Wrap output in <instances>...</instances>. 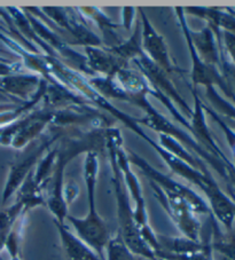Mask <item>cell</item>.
Instances as JSON below:
<instances>
[{
  "mask_svg": "<svg viewBox=\"0 0 235 260\" xmlns=\"http://www.w3.org/2000/svg\"><path fill=\"white\" fill-rule=\"evenodd\" d=\"M105 148V129L101 131L77 132L74 136H63L57 142V156L52 176L45 186L47 209L54 217V221L65 223L68 216V205L63 196L65 172L67 165L80 154L90 151L99 152Z\"/></svg>",
  "mask_w": 235,
  "mask_h": 260,
  "instance_id": "cell-1",
  "label": "cell"
},
{
  "mask_svg": "<svg viewBox=\"0 0 235 260\" xmlns=\"http://www.w3.org/2000/svg\"><path fill=\"white\" fill-rule=\"evenodd\" d=\"M105 147L107 151L115 157L116 163L121 170L122 177H123L126 189H128L131 199L134 202L133 214L140 235H141L143 241L146 242L147 245L155 253L159 250V243H157L156 237L157 234L154 233L151 225H149L146 202H144V197L142 194V188L141 185H140L139 179L132 171V169H131L128 152L124 149L123 137H122L119 128L110 126L105 129Z\"/></svg>",
  "mask_w": 235,
  "mask_h": 260,
  "instance_id": "cell-2",
  "label": "cell"
},
{
  "mask_svg": "<svg viewBox=\"0 0 235 260\" xmlns=\"http://www.w3.org/2000/svg\"><path fill=\"white\" fill-rule=\"evenodd\" d=\"M112 173V187H114L116 204H117V221H119V233L122 240L128 246L133 255L144 258L147 260H159L154 251L149 248L146 242L140 235L137 222H135L133 208L130 204L129 192L122 177L121 170L116 163L114 156L108 152Z\"/></svg>",
  "mask_w": 235,
  "mask_h": 260,
  "instance_id": "cell-3",
  "label": "cell"
},
{
  "mask_svg": "<svg viewBox=\"0 0 235 260\" xmlns=\"http://www.w3.org/2000/svg\"><path fill=\"white\" fill-rule=\"evenodd\" d=\"M67 132L66 128L53 127L52 133L43 139L33 150H30L24 157L16 159L15 162L11 163L10 171L6 179V183L4 186L3 195H2V204L6 205L8 201L12 199V196L16 194L22 183L25 180V178L29 176V173L33 171L36 165L43 157L49 148L60 140Z\"/></svg>",
  "mask_w": 235,
  "mask_h": 260,
  "instance_id": "cell-4",
  "label": "cell"
},
{
  "mask_svg": "<svg viewBox=\"0 0 235 260\" xmlns=\"http://www.w3.org/2000/svg\"><path fill=\"white\" fill-rule=\"evenodd\" d=\"M149 185L156 200L159 201V203L165 210L178 230L182 232L183 236L193 241H201V222L196 218V214L188 202L182 196L161 189L154 182L149 181Z\"/></svg>",
  "mask_w": 235,
  "mask_h": 260,
  "instance_id": "cell-5",
  "label": "cell"
},
{
  "mask_svg": "<svg viewBox=\"0 0 235 260\" xmlns=\"http://www.w3.org/2000/svg\"><path fill=\"white\" fill-rule=\"evenodd\" d=\"M128 157L131 165H135L138 169L141 170V172L148 178V181L154 182L161 189L165 191H170L182 196L183 199L188 202V204L191 205V208L195 212V214H210L211 216L209 205H208L207 202L197 192L191 189L189 187L183 185V183L173 180L172 178L160 172L155 168H153L146 159L142 158L138 154H135L134 151L129 150Z\"/></svg>",
  "mask_w": 235,
  "mask_h": 260,
  "instance_id": "cell-6",
  "label": "cell"
},
{
  "mask_svg": "<svg viewBox=\"0 0 235 260\" xmlns=\"http://www.w3.org/2000/svg\"><path fill=\"white\" fill-rule=\"evenodd\" d=\"M175 13H177V17L180 24V28L183 30L184 37L186 39L187 46H188V51L189 54H191V59H192V71H191V80L193 83V87L194 89H196L197 86H204L207 87H215L218 86L219 88L223 89V92L226 94V96H228L232 99V100L235 102V98L233 95L232 91H230L227 83L224 78L221 71L212 68V67L207 66L205 63H203L202 60L198 57L197 53L194 48L193 44L191 42V38H189L188 35V24H187V20H186V14H185L184 8H175Z\"/></svg>",
  "mask_w": 235,
  "mask_h": 260,
  "instance_id": "cell-7",
  "label": "cell"
},
{
  "mask_svg": "<svg viewBox=\"0 0 235 260\" xmlns=\"http://www.w3.org/2000/svg\"><path fill=\"white\" fill-rule=\"evenodd\" d=\"M132 63L135 64L138 70L141 73L146 79L152 85L153 87H155L157 91H160L164 96L169 99L170 101L173 102L175 107H178L179 109H182L183 115L188 120L192 118L193 109L187 105V102L184 100L183 96L180 95L177 88L174 87L172 82L169 79L168 74L165 71L159 68L155 63L148 59V57L143 54L132 61Z\"/></svg>",
  "mask_w": 235,
  "mask_h": 260,
  "instance_id": "cell-8",
  "label": "cell"
},
{
  "mask_svg": "<svg viewBox=\"0 0 235 260\" xmlns=\"http://www.w3.org/2000/svg\"><path fill=\"white\" fill-rule=\"evenodd\" d=\"M66 220L71 223L76 231V235L80 240L84 241L102 260H106L105 250L111 236L109 228L100 214L94 217L86 214L83 218L68 214Z\"/></svg>",
  "mask_w": 235,
  "mask_h": 260,
  "instance_id": "cell-9",
  "label": "cell"
},
{
  "mask_svg": "<svg viewBox=\"0 0 235 260\" xmlns=\"http://www.w3.org/2000/svg\"><path fill=\"white\" fill-rule=\"evenodd\" d=\"M137 11L140 13V19H141L140 21H141L142 51L144 55L168 75L179 73L171 60L163 36L154 29L142 8H137Z\"/></svg>",
  "mask_w": 235,
  "mask_h": 260,
  "instance_id": "cell-10",
  "label": "cell"
},
{
  "mask_svg": "<svg viewBox=\"0 0 235 260\" xmlns=\"http://www.w3.org/2000/svg\"><path fill=\"white\" fill-rule=\"evenodd\" d=\"M43 78L36 74H15L0 77V93L14 103L22 105L33 99Z\"/></svg>",
  "mask_w": 235,
  "mask_h": 260,
  "instance_id": "cell-11",
  "label": "cell"
},
{
  "mask_svg": "<svg viewBox=\"0 0 235 260\" xmlns=\"http://www.w3.org/2000/svg\"><path fill=\"white\" fill-rule=\"evenodd\" d=\"M188 35L203 63L221 71V61L225 57L224 47L218 45L214 31L208 25L201 31H193L188 28Z\"/></svg>",
  "mask_w": 235,
  "mask_h": 260,
  "instance_id": "cell-12",
  "label": "cell"
},
{
  "mask_svg": "<svg viewBox=\"0 0 235 260\" xmlns=\"http://www.w3.org/2000/svg\"><path fill=\"white\" fill-rule=\"evenodd\" d=\"M87 68L96 76L112 78L121 69L129 64L120 60L107 47H84Z\"/></svg>",
  "mask_w": 235,
  "mask_h": 260,
  "instance_id": "cell-13",
  "label": "cell"
},
{
  "mask_svg": "<svg viewBox=\"0 0 235 260\" xmlns=\"http://www.w3.org/2000/svg\"><path fill=\"white\" fill-rule=\"evenodd\" d=\"M67 260H102L84 241L71 233L65 223L54 221Z\"/></svg>",
  "mask_w": 235,
  "mask_h": 260,
  "instance_id": "cell-14",
  "label": "cell"
},
{
  "mask_svg": "<svg viewBox=\"0 0 235 260\" xmlns=\"http://www.w3.org/2000/svg\"><path fill=\"white\" fill-rule=\"evenodd\" d=\"M76 11L82 14L84 21H91L93 23L98 25V28L101 30L103 36V44L107 45V48L114 47L116 45L122 43V40L117 37L115 34V30L119 28V25L112 23L109 17H108L105 13H103L100 8L97 7H82V8H76Z\"/></svg>",
  "mask_w": 235,
  "mask_h": 260,
  "instance_id": "cell-15",
  "label": "cell"
},
{
  "mask_svg": "<svg viewBox=\"0 0 235 260\" xmlns=\"http://www.w3.org/2000/svg\"><path fill=\"white\" fill-rule=\"evenodd\" d=\"M99 173V156L96 151H90L85 154L84 159V180L87 191V203H89V216H98L96 195H97V183Z\"/></svg>",
  "mask_w": 235,
  "mask_h": 260,
  "instance_id": "cell-16",
  "label": "cell"
},
{
  "mask_svg": "<svg viewBox=\"0 0 235 260\" xmlns=\"http://www.w3.org/2000/svg\"><path fill=\"white\" fill-rule=\"evenodd\" d=\"M157 243H159V250L156 252H166V253H194L200 252L207 248L208 243H203L201 241H193L185 236L174 237L166 235H156ZM155 252V253H156Z\"/></svg>",
  "mask_w": 235,
  "mask_h": 260,
  "instance_id": "cell-17",
  "label": "cell"
},
{
  "mask_svg": "<svg viewBox=\"0 0 235 260\" xmlns=\"http://www.w3.org/2000/svg\"><path fill=\"white\" fill-rule=\"evenodd\" d=\"M108 49H109L112 54L119 57L120 60L125 62L126 64H129L130 62H132L133 60L141 56L143 54L141 21L137 22L134 32L130 36L129 39H126L125 42H122L121 44Z\"/></svg>",
  "mask_w": 235,
  "mask_h": 260,
  "instance_id": "cell-18",
  "label": "cell"
},
{
  "mask_svg": "<svg viewBox=\"0 0 235 260\" xmlns=\"http://www.w3.org/2000/svg\"><path fill=\"white\" fill-rule=\"evenodd\" d=\"M157 143H159L162 148H164L166 151L171 152V154L174 155L175 157L184 160L185 163L191 165L194 169L198 170V171H201L204 174H211L209 172V169H208V165L200 158H197L195 155L191 154V152H189L182 143L175 140L174 138L166 136V134H159V142Z\"/></svg>",
  "mask_w": 235,
  "mask_h": 260,
  "instance_id": "cell-19",
  "label": "cell"
},
{
  "mask_svg": "<svg viewBox=\"0 0 235 260\" xmlns=\"http://www.w3.org/2000/svg\"><path fill=\"white\" fill-rule=\"evenodd\" d=\"M16 201L23 204L26 212L31 209L37 208V206L46 204L44 190L35 181L34 170L29 173V176L25 178V180L19 188V190L16 191Z\"/></svg>",
  "mask_w": 235,
  "mask_h": 260,
  "instance_id": "cell-20",
  "label": "cell"
},
{
  "mask_svg": "<svg viewBox=\"0 0 235 260\" xmlns=\"http://www.w3.org/2000/svg\"><path fill=\"white\" fill-rule=\"evenodd\" d=\"M214 252L229 260H235V228L221 234L216 223H214V239L210 242Z\"/></svg>",
  "mask_w": 235,
  "mask_h": 260,
  "instance_id": "cell-21",
  "label": "cell"
},
{
  "mask_svg": "<svg viewBox=\"0 0 235 260\" xmlns=\"http://www.w3.org/2000/svg\"><path fill=\"white\" fill-rule=\"evenodd\" d=\"M26 213L23 204L21 202H15L14 204L0 210V234L4 232L11 231L21 217Z\"/></svg>",
  "mask_w": 235,
  "mask_h": 260,
  "instance_id": "cell-22",
  "label": "cell"
},
{
  "mask_svg": "<svg viewBox=\"0 0 235 260\" xmlns=\"http://www.w3.org/2000/svg\"><path fill=\"white\" fill-rule=\"evenodd\" d=\"M107 259L106 260H132L134 255L131 253L128 246L122 240L119 233L115 236H111L108 242L107 248Z\"/></svg>",
  "mask_w": 235,
  "mask_h": 260,
  "instance_id": "cell-23",
  "label": "cell"
},
{
  "mask_svg": "<svg viewBox=\"0 0 235 260\" xmlns=\"http://www.w3.org/2000/svg\"><path fill=\"white\" fill-rule=\"evenodd\" d=\"M156 258L160 260H214V251L211 249V244L207 245L204 250L200 251V252L194 253H183V254H175V253H166V252H156Z\"/></svg>",
  "mask_w": 235,
  "mask_h": 260,
  "instance_id": "cell-24",
  "label": "cell"
},
{
  "mask_svg": "<svg viewBox=\"0 0 235 260\" xmlns=\"http://www.w3.org/2000/svg\"><path fill=\"white\" fill-rule=\"evenodd\" d=\"M221 39H223L224 49H226L232 60V64L235 67V34L221 32Z\"/></svg>",
  "mask_w": 235,
  "mask_h": 260,
  "instance_id": "cell-25",
  "label": "cell"
},
{
  "mask_svg": "<svg viewBox=\"0 0 235 260\" xmlns=\"http://www.w3.org/2000/svg\"><path fill=\"white\" fill-rule=\"evenodd\" d=\"M77 195H78V187H77L74 181H69L65 186V189H63V196H65L67 205L71 204L75 201Z\"/></svg>",
  "mask_w": 235,
  "mask_h": 260,
  "instance_id": "cell-26",
  "label": "cell"
},
{
  "mask_svg": "<svg viewBox=\"0 0 235 260\" xmlns=\"http://www.w3.org/2000/svg\"><path fill=\"white\" fill-rule=\"evenodd\" d=\"M122 12H123V15H122L123 16V26L128 31H131V29H132L134 16H135L134 14L135 12H137V10H135V8H123Z\"/></svg>",
  "mask_w": 235,
  "mask_h": 260,
  "instance_id": "cell-27",
  "label": "cell"
},
{
  "mask_svg": "<svg viewBox=\"0 0 235 260\" xmlns=\"http://www.w3.org/2000/svg\"><path fill=\"white\" fill-rule=\"evenodd\" d=\"M10 260H21V258L19 254H16V255H12V257H10Z\"/></svg>",
  "mask_w": 235,
  "mask_h": 260,
  "instance_id": "cell-28",
  "label": "cell"
},
{
  "mask_svg": "<svg viewBox=\"0 0 235 260\" xmlns=\"http://www.w3.org/2000/svg\"><path fill=\"white\" fill-rule=\"evenodd\" d=\"M2 95H3V94H2ZM5 98H6V96H5Z\"/></svg>",
  "mask_w": 235,
  "mask_h": 260,
  "instance_id": "cell-29",
  "label": "cell"
},
{
  "mask_svg": "<svg viewBox=\"0 0 235 260\" xmlns=\"http://www.w3.org/2000/svg\"><path fill=\"white\" fill-rule=\"evenodd\" d=\"M159 260H160V259H159Z\"/></svg>",
  "mask_w": 235,
  "mask_h": 260,
  "instance_id": "cell-30",
  "label": "cell"
}]
</instances>
